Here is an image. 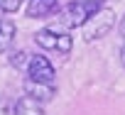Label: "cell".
<instances>
[{"label":"cell","mask_w":125,"mask_h":115,"mask_svg":"<svg viewBox=\"0 0 125 115\" xmlns=\"http://www.w3.org/2000/svg\"><path fill=\"white\" fill-rule=\"evenodd\" d=\"M15 115H44V110H42V103L39 100H34L32 96L25 93L15 103Z\"/></svg>","instance_id":"52a82bcc"},{"label":"cell","mask_w":125,"mask_h":115,"mask_svg":"<svg viewBox=\"0 0 125 115\" xmlns=\"http://www.w3.org/2000/svg\"><path fill=\"white\" fill-rule=\"evenodd\" d=\"M0 115H15V103L0 100Z\"/></svg>","instance_id":"8fae6325"},{"label":"cell","mask_w":125,"mask_h":115,"mask_svg":"<svg viewBox=\"0 0 125 115\" xmlns=\"http://www.w3.org/2000/svg\"><path fill=\"white\" fill-rule=\"evenodd\" d=\"M25 0H0V10L3 12H17Z\"/></svg>","instance_id":"30bf717a"},{"label":"cell","mask_w":125,"mask_h":115,"mask_svg":"<svg viewBox=\"0 0 125 115\" xmlns=\"http://www.w3.org/2000/svg\"><path fill=\"white\" fill-rule=\"evenodd\" d=\"M34 42L42 47V49H54V51H59V54H69L71 51V34H64V32H56V29H49V27H44V29H39L37 34H34Z\"/></svg>","instance_id":"277c9868"},{"label":"cell","mask_w":125,"mask_h":115,"mask_svg":"<svg viewBox=\"0 0 125 115\" xmlns=\"http://www.w3.org/2000/svg\"><path fill=\"white\" fill-rule=\"evenodd\" d=\"M59 8V0H30L27 3V17L37 20V17H47Z\"/></svg>","instance_id":"8992f818"},{"label":"cell","mask_w":125,"mask_h":115,"mask_svg":"<svg viewBox=\"0 0 125 115\" xmlns=\"http://www.w3.org/2000/svg\"><path fill=\"white\" fill-rule=\"evenodd\" d=\"M15 32H17V27H15L12 20H0V54L10 49V44L15 39Z\"/></svg>","instance_id":"ba28073f"},{"label":"cell","mask_w":125,"mask_h":115,"mask_svg":"<svg viewBox=\"0 0 125 115\" xmlns=\"http://www.w3.org/2000/svg\"><path fill=\"white\" fill-rule=\"evenodd\" d=\"M27 78H30V81H37V83L54 86V81H56V71H54L52 61L47 59L44 54H30V64H27Z\"/></svg>","instance_id":"3957f363"},{"label":"cell","mask_w":125,"mask_h":115,"mask_svg":"<svg viewBox=\"0 0 125 115\" xmlns=\"http://www.w3.org/2000/svg\"><path fill=\"white\" fill-rule=\"evenodd\" d=\"M0 12H3V10H0ZM0 20H3V17H0Z\"/></svg>","instance_id":"5bb4252c"},{"label":"cell","mask_w":125,"mask_h":115,"mask_svg":"<svg viewBox=\"0 0 125 115\" xmlns=\"http://www.w3.org/2000/svg\"><path fill=\"white\" fill-rule=\"evenodd\" d=\"M120 37L125 39V15H123V20H120Z\"/></svg>","instance_id":"4fadbf2b"},{"label":"cell","mask_w":125,"mask_h":115,"mask_svg":"<svg viewBox=\"0 0 125 115\" xmlns=\"http://www.w3.org/2000/svg\"><path fill=\"white\" fill-rule=\"evenodd\" d=\"M115 27V12L108 8H101L96 15L88 17V22L83 25V39L86 42H96L101 37H105L110 29Z\"/></svg>","instance_id":"7a4b0ae2"},{"label":"cell","mask_w":125,"mask_h":115,"mask_svg":"<svg viewBox=\"0 0 125 115\" xmlns=\"http://www.w3.org/2000/svg\"><path fill=\"white\" fill-rule=\"evenodd\" d=\"M120 64H123V69H125V42H123V47H120Z\"/></svg>","instance_id":"7c38bea8"},{"label":"cell","mask_w":125,"mask_h":115,"mask_svg":"<svg viewBox=\"0 0 125 115\" xmlns=\"http://www.w3.org/2000/svg\"><path fill=\"white\" fill-rule=\"evenodd\" d=\"M10 64H12L15 69H25V71H27L30 54H27V51H10Z\"/></svg>","instance_id":"9c48e42d"},{"label":"cell","mask_w":125,"mask_h":115,"mask_svg":"<svg viewBox=\"0 0 125 115\" xmlns=\"http://www.w3.org/2000/svg\"><path fill=\"white\" fill-rule=\"evenodd\" d=\"M25 93L27 96H32L34 100H39V103H47V100H52L54 98V93H56V88L54 86H47V83H37V81H25Z\"/></svg>","instance_id":"5b68a950"},{"label":"cell","mask_w":125,"mask_h":115,"mask_svg":"<svg viewBox=\"0 0 125 115\" xmlns=\"http://www.w3.org/2000/svg\"><path fill=\"white\" fill-rule=\"evenodd\" d=\"M101 8H103L101 0H74V3H69L61 10L59 20L64 27H83L88 22V17L96 15Z\"/></svg>","instance_id":"6da1fadb"}]
</instances>
